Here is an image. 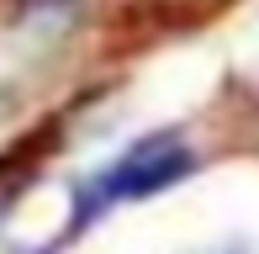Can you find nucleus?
<instances>
[{
  "mask_svg": "<svg viewBox=\"0 0 259 254\" xmlns=\"http://www.w3.org/2000/svg\"><path fill=\"white\" fill-rule=\"evenodd\" d=\"M185 170H191V148H185V138L154 133V138H143V143H133L116 164L101 170L96 201H143V196L175 186Z\"/></svg>",
  "mask_w": 259,
  "mask_h": 254,
  "instance_id": "1",
  "label": "nucleus"
}]
</instances>
